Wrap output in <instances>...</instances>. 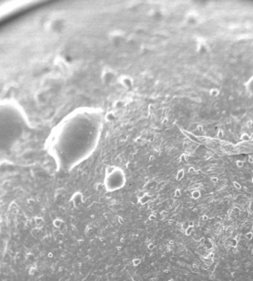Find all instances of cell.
Wrapping results in <instances>:
<instances>
[{"label": "cell", "instance_id": "cell-1", "mask_svg": "<svg viewBox=\"0 0 253 281\" xmlns=\"http://www.w3.org/2000/svg\"><path fill=\"white\" fill-rule=\"evenodd\" d=\"M30 129L29 118L20 104L0 100V156L10 154Z\"/></svg>", "mask_w": 253, "mask_h": 281}, {"label": "cell", "instance_id": "cell-2", "mask_svg": "<svg viewBox=\"0 0 253 281\" xmlns=\"http://www.w3.org/2000/svg\"><path fill=\"white\" fill-rule=\"evenodd\" d=\"M125 183V177L119 168H113L107 173L105 178L104 186L108 191L118 190L123 187Z\"/></svg>", "mask_w": 253, "mask_h": 281}, {"label": "cell", "instance_id": "cell-3", "mask_svg": "<svg viewBox=\"0 0 253 281\" xmlns=\"http://www.w3.org/2000/svg\"><path fill=\"white\" fill-rule=\"evenodd\" d=\"M119 82L126 88L131 87V86L133 85V79L128 76H122L119 79Z\"/></svg>", "mask_w": 253, "mask_h": 281}, {"label": "cell", "instance_id": "cell-4", "mask_svg": "<svg viewBox=\"0 0 253 281\" xmlns=\"http://www.w3.org/2000/svg\"><path fill=\"white\" fill-rule=\"evenodd\" d=\"M73 202L74 206L75 207H78V206L81 205V204L82 203V195L79 194V193H77L74 195V196L73 197Z\"/></svg>", "mask_w": 253, "mask_h": 281}, {"label": "cell", "instance_id": "cell-5", "mask_svg": "<svg viewBox=\"0 0 253 281\" xmlns=\"http://www.w3.org/2000/svg\"><path fill=\"white\" fill-rule=\"evenodd\" d=\"M192 196H193V198H195V199H197V198H198L201 196L200 191H198V190L193 191V194H192Z\"/></svg>", "mask_w": 253, "mask_h": 281}, {"label": "cell", "instance_id": "cell-6", "mask_svg": "<svg viewBox=\"0 0 253 281\" xmlns=\"http://www.w3.org/2000/svg\"><path fill=\"white\" fill-rule=\"evenodd\" d=\"M106 119L108 120V121H112L113 120L115 119V115L112 112H110V113H107L106 115Z\"/></svg>", "mask_w": 253, "mask_h": 281}, {"label": "cell", "instance_id": "cell-7", "mask_svg": "<svg viewBox=\"0 0 253 281\" xmlns=\"http://www.w3.org/2000/svg\"><path fill=\"white\" fill-rule=\"evenodd\" d=\"M193 230V227L189 226L187 228H186V231H185L186 235H187V236H190L191 233H192V231Z\"/></svg>", "mask_w": 253, "mask_h": 281}, {"label": "cell", "instance_id": "cell-8", "mask_svg": "<svg viewBox=\"0 0 253 281\" xmlns=\"http://www.w3.org/2000/svg\"><path fill=\"white\" fill-rule=\"evenodd\" d=\"M245 237H246V239H248L249 241H251L252 239L253 238V233L252 232H249L245 234Z\"/></svg>", "mask_w": 253, "mask_h": 281}, {"label": "cell", "instance_id": "cell-9", "mask_svg": "<svg viewBox=\"0 0 253 281\" xmlns=\"http://www.w3.org/2000/svg\"><path fill=\"white\" fill-rule=\"evenodd\" d=\"M231 246L233 248H235L237 246V240L235 239V238H233V239L231 240Z\"/></svg>", "mask_w": 253, "mask_h": 281}, {"label": "cell", "instance_id": "cell-10", "mask_svg": "<svg viewBox=\"0 0 253 281\" xmlns=\"http://www.w3.org/2000/svg\"><path fill=\"white\" fill-rule=\"evenodd\" d=\"M183 177H184V171H180L179 173H178L177 179H178V180H179V179H182V178H183Z\"/></svg>", "mask_w": 253, "mask_h": 281}, {"label": "cell", "instance_id": "cell-11", "mask_svg": "<svg viewBox=\"0 0 253 281\" xmlns=\"http://www.w3.org/2000/svg\"><path fill=\"white\" fill-rule=\"evenodd\" d=\"M233 185H234V187H235V188L237 189V190H241V185L239 184L238 182H236V181H234V182H233Z\"/></svg>", "mask_w": 253, "mask_h": 281}, {"label": "cell", "instance_id": "cell-12", "mask_svg": "<svg viewBox=\"0 0 253 281\" xmlns=\"http://www.w3.org/2000/svg\"><path fill=\"white\" fill-rule=\"evenodd\" d=\"M237 165L238 166L239 168L242 167V166H243V162H241V161H237Z\"/></svg>", "mask_w": 253, "mask_h": 281}, {"label": "cell", "instance_id": "cell-13", "mask_svg": "<svg viewBox=\"0 0 253 281\" xmlns=\"http://www.w3.org/2000/svg\"><path fill=\"white\" fill-rule=\"evenodd\" d=\"M212 181H213V182L216 183V182H218V179H217V178H212Z\"/></svg>", "mask_w": 253, "mask_h": 281}, {"label": "cell", "instance_id": "cell-14", "mask_svg": "<svg viewBox=\"0 0 253 281\" xmlns=\"http://www.w3.org/2000/svg\"><path fill=\"white\" fill-rule=\"evenodd\" d=\"M207 219H208L207 216H206V215H204V220H207Z\"/></svg>", "mask_w": 253, "mask_h": 281}, {"label": "cell", "instance_id": "cell-15", "mask_svg": "<svg viewBox=\"0 0 253 281\" xmlns=\"http://www.w3.org/2000/svg\"><path fill=\"white\" fill-rule=\"evenodd\" d=\"M252 182H253V177H252Z\"/></svg>", "mask_w": 253, "mask_h": 281}]
</instances>
